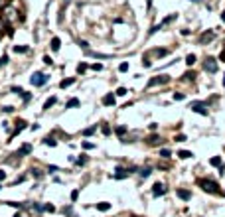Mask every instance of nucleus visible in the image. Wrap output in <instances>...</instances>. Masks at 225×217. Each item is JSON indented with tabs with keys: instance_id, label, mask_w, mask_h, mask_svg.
I'll return each mask as SVG.
<instances>
[{
	"instance_id": "nucleus-27",
	"label": "nucleus",
	"mask_w": 225,
	"mask_h": 217,
	"mask_svg": "<svg viewBox=\"0 0 225 217\" xmlns=\"http://www.w3.org/2000/svg\"><path fill=\"white\" fill-rule=\"evenodd\" d=\"M44 144H47V146H56V140H53L52 136H47V138H44Z\"/></svg>"
},
{
	"instance_id": "nucleus-7",
	"label": "nucleus",
	"mask_w": 225,
	"mask_h": 217,
	"mask_svg": "<svg viewBox=\"0 0 225 217\" xmlns=\"http://www.w3.org/2000/svg\"><path fill=\"white\" fill-rule=\"evenodd\" d=\"M18 12H16L14 8H10V6H6V10H4V22H16V18H18Z\"/></svg>"
},
{
	"instance_id": "nucleus-12",
	"label": "nucleus",
	"mask_w": 225,
	"mask_h": 217,
	"mask_svg": "<svg viewBox=\"0 0 225 217\" xmlns=\"http://www.w3.org/2000/svg\"><path fill=\"white\" fill-rule=\"evenodd\" d=\"M103 105L105 107H115V97H112V93H109V95L103 97Z\"/></svg>"
},
{
	"instance_id": "nucleus-52",
	"label": "nucleus",
	"mask_w": 225,
	"mask_h": 217,
	"mask_svg": "<svg viewBox=\"0 0 225 217\" xmlns=\"http://www.w3.org/2000/svg\"><path fill=\"white\" fill-rule=\"evenodd\" d=\"M4 24H6V22H4V18H0V32H2V28H4Z\"/></svg>"
},
{
	"instance_id": "nucleus-10",
	"label": "nucleus",
	"mask_w": 225,
	"mask_h": 217,
	"mask_svg": "<svg viewBox=\"0 0 225 217\" xmlns=\"http://www.w3.org/2000/svg\"><path fill=\"white\" fill-rule=\"evenodd\" d=\"M87 55H93V57H99V59H111V53H97V52H89V49H85Z\"/></svg>"
},
{
	"instance_id": "nucleus-19",
	"label": "nucleus",
	"mask_w": 225,
	"mask_h": 217,
	"mask_svg": "<svg viewBox=\"0 0 225 217\" xmlns=\"http://www.w3.org/2000/svg\"><path fill=\"white\" fill-rule=\"evenodd\" d=\"M59 47H61V42H59V38H53V40H52V49H53V52H57Z\"/></svg>"
},
{
	"instance_id": "nucleus-15",
	"label": "nucleus",
	"mask_w": 225,
	"mask_h": 217,
	"mask_svg": "<svg viewBox=\"0 0 225 217\" xmlns=\"http://www.w3.org/2000/svg\"><path fill=\"white\" fill-rule=\"evenodd\" d=\"M73 83H75V79H73V77H69V79H63V81H61L59 87H61V89H65V87H71Z\"/></svg>"
},
{
	"instance_id": "nucleus-55",
	"label": "nucleus",
	"mask_w": 225,
	"mask_h": 217,
	"mask_svg": "<svg viewBox=\"0 0 225 217\" xmlns=\"http://www.w3.org/2000/svg\"><path fill=\"white\" fill-rule=\"evenodd\" d=\"M223 87H225V75H223Z\"/></svg>"
},
{
	"instance_id": "nucleus-5",
	"label": "nucleus",
	"mask_w": 225,
	"mask_h": 217,
	"mask_svg": "<svg viewBox=\"0 0 225 217\" xmlns=\"http://www.w3.org/2000/svg\"><path fill=\"white\" fill-rule=\"evenodd\" d=\"M132 172H136V168H117V170H115V174H112V178L122 180V178H127L128 174H132Z\"/></svg>"
},
{
	"instance_id": "nucleus-21",
	"label": "nucleus",
	"mask_w": 225,
	"mask_h": 217,
	"mask_svg": "<svg viewBox=\"0 0 225 217\" xmlns=\"http://www.w3.org/2000/svg\"><path fill=\"white\" fill-rule=\"evenodd\" d=\"M65 107H67V108H71V107H79V99H69Z\"/></svg>"
},
{
	"instance_id": "nucleus-14",
	"label": "nucleus",
	"mask_w": 225,
	"mask_h": 217,
	"mask_svg": "<svg viewBox=\"0 0 225 217\" xmlns=\"http://www.w3.org/2000/svg\"><path fill=\"white\" fill-rule=\"evenodd\" d=\"M24 128H26V123H24V120H20V123H18V126H16V130L12 132V136H10V138H14L16 134H20V132H22Z\"/></svg>"
},
{
	"instance_id": "nucleus-50",
	"label": "nucleus",
	"mask_w": 225,
	"mask_h": 217,
	"mask_svg": "<svg viewBox=\"0 0 225 217\" xmlns=\"http://www.w3.org/2000/svg\"><path fill=\"white\" fill-rule=\"evenodd\" d=\"M103 134H111V128H109V126H103Z\"/></svg>"
},
{
	"instance_id": "nucleus-22",
	"label": "nucleus",
	"mask_w": 225,
	"mask_h": 217,
	"mask_svg": "<svg viewBox=\"0 0 225 217\" xmlns=\"http://www.w3.org/2000/svg\"><path fill=\"white\" fill-rule=\"evenodd\" d=\"M150 174H152V168H142L140 170V178H148Z\"/></svg>"
},
{
	"instance_id": "nucleus-35",
	"label": "nucleus",
	"mask_w": 225,
	"mask_h": 217,
	"mask_svg": "<svg viewBox=\"0 0 225 217\" xmlns=\"http://www.w3.org/2000/svg\"><path fill=\"white\" fill-rule=\"evenodd\" d=\"M12 93H16V95H22V93H24V89H22V87H12Z\"/></svg>"
},
{
	"instance_id": "nucleus-57",
	"label": "nucleus",
	"mask_w": 225,
	"mask_h": 217,
	"mask_svg": "<svg viewBox=\"0 0 225 217\" xmlns=\"http://www.w3.org/2000/svg\"><path fill=\"white\" fill-rule=\"evenodd\" d=\"M14 217H20V215H14Z\"/></svg>"
},
{
	"instance_id": "nucleus-39",
	"label": "nucleus",
	"mask_w": 225,
	"mask_h": 217,
	"mask_svg": "<svg viewBox=\"0 0 225 217\" xmlns=\"http://www.w3.org/2000/svg\"><path fill=\"white\" fill-rule=\"evenodd\" d=\"M77 198H79V192H77V189H75V192H71V201H75Z\"/></svg>"
},
{
	"instance_id": "nucleus-8",
	"label": "nucleus",
	"mask_w": 225,
	"mask_h": 217,
	"mask_svg": "<svg viewBox=\"0 0 225 217\" xmlns=\"http://www.w3.org/2000/svg\"><path fill=\"white\" fill-rule=\"evenodd\" d=\"M166 194V186L164 184H154L152 186V195H154V198H158V195H164Z\"/></svg>"
},
{
	"instance_id": "nucleus-46",
	"label": "nucleus",
	"mask_w": 225,
	"mask_h": 217,
	"mask_svg": "<svg viewBox=\"0 0 225 217\" xmlns=\"http://www.w3.org/2000/svg\"><path fill=\"white\" fill-rule=\"evenodd\" d=\"M176 140H178V142H186V136H184V134H178V136H176Z\"/></svg>"
},
{
	"instance_id": "nucleus-45",
	"label": "nucleus",
	"mask_w": 225,
	"mask_h": 217,
	"mask_svg": "<svg viewBox=\"0 0 225 217\" xmlns=\"http://www.w3.org/2000/svg\"><path fill=\"white\" fill-rule=\"evenodd\" d=\"M85 69H87V65H85V63H81V65L79 67H77V71H79V73H83V71Z\"/></svg>"
},
{
	"instance_id": "nucleus-56",
	"label": "nucleus",
	"mask_w": 225,
	"mask_h": 217,
	"mask_svg": "<svg viewBox=\"0 0 225 217\" xmlns=\"http://www.w3.org/2000/svg\"><path fill=\"white\" fill-rule=\"evenodd\" d=\"M194 2H202V0H194Z\"/></svg>"
},
{
	"instance_id": "nucleus-54",
	"label": "nucleus",
	"mask_w": 225,
	"mask_h": 217,
	"mask_svg": "<svg viewBox=\"0 0 225 217\" xmlns=\"http://www.w3.org/2000/svg\"><path fill=\"white\" fill-rule=\"evenodd\" d=\"M221 20H223V22H225V12H223V14H221Z\"/></svg>"
},
{
	"instance_id": "nucleus-47",
	"label": "nucleus",
	"mask_w": 225,
	"mask_h": 217,
	"mask_svg": "<svg viewBox=\"0 0 225 217\" xmlns=\"http://www.w3.org/2000/svg\"><path fill=\"white\" fill-rule=\"evenodd\" d=\"M93 69H95V71H101V69H103V65H101V63H95Z\"/></svg>"
},
{
	"instance_id": "nucleus-32",
	"label": "nucleus",
	"mask_w": 225,
	"mask_h": 217,
	"mask_svg": "<svg viewBox=\"0 0 225 217\" xmlns=\"http://www.w3.org/2000/svg\"><path fill=\"white\" fill-rule=\"evenodd\" d=\"M117 95H118V97H124V95H127V89H124V87H118V89H117Z\"/></svg>"
},
{
	"instance_id": "nucleus-26",
	"label": "nucleus",
	"mask_w": 225,
	"mask_h": 217,
	"mask_svg": "<svg viewBox=\"0 0 225 217\" xmlns=\"http://www.w3.org/2000/svg\"><path fill=\"white\" fill-rule=\"evenodd\" d=\"M152 53H154V55H158V57H164L166 53H168V49H154Z\"/></svg>"
},
{
	"instance_id": "nucleus-43",
	"label": "nucleus",
	"mask_w": 225,
	"mask_h": 217,
	"mask_svg": "<svg viewBox=\"0 0 225 217\" xmlns=\"http://www.w3.org/2000/svg\"><path fill=\"white\" fill-rule=\"evenodd\" d=\"M22 99L28 103V101H30V93H26V91H24V93H22Z\"/></svg>"
},
{
	"instance_id": "nucleus-29",
	"label": "nucleus",
	"mask_w": 225,
	"mask_h": 217,
	"mask_svg": "<svg viewBox=\"0 0 225 217\" xmlns=\"http://www.w3.org/2000/svg\"><path fill=\"white\" fill-rule=\"evenodd\" d=\"M30 172L34 174V178H42V170H38V168H32Z\"/></svg>"
},
{
	"instance_id": "nucleus-20",
	"label": "nucleus",
	"mask_w": 225,
	"mask_h": 217,
	"mask_svg": "<svg viewBox=\"0 0 225 217\" xmlns=\"http://www.w3.org/2000/svg\"><path fill=\"white\" fill-rule=\"evenodd\" d=\"M14 52L16 53H26L28 52V46H14Z\"/></svg>"
},
{
	"instance_id": "nucleus-31",
	"label": "nucleus",
	"mask_w": 225,
	"mask_h": 217,
	"mask_svg": "<svg viewBox=\"0 0 225 217\" xmlns=\"http://www.w3.org/2000/svg\"><path fill=\"white\" fill-rule=\"evenodd\" d=\"M182 99H186L184 93H174V101H182Z\"/></svg>"
},
{
	"instance_id": "nucleus-36",
	"label": "nucleus",
	"mask_w": 225,
	"mask_h": 217,
	"mask_svg": "<svg viewBox=\"0 0 225 217\" xmlns=\"http://www.w3.org/2000/svg\"><path fill=\"white\" fill-rule=\"evenodd\" d=\"M6 63H8V55H2V57H0V67L6 65Z\"/></svg>"
},
{
	"instance_id": "nucleus-23",
	"label": "nucleus",
	"mask_w": 225,
	"mask_h": 217,
	"mask_svg": "<svg viewBox=\"0 0 225 217\" xmlns=\"http://www.w3.org/2000/svg\"><path fill=\"white\" fill-rule=\"evenodd\" d=\"M186 63H188V65H194V63H196V55H194V53L186 55Z\"/></svg>"
},
{
	"instance_id": "nucleus-58",
	"label": "nucleus",
	"mask_w": 225,
	"mask_h": 217,
	"mask_svg": "<svg viewBox=\"0 0 225 217\" xmlns=\"http://www.w3.org/2000/svg\"><path fill=\"white\" fill-rule=\"evenodd\" d=\"M223 195H225V194H223Z\"/></svg>"
},
{
	"instance_id": "nucleus-2",
	"label": "nucleus",
	"mask_w": 225,
	"mask_h": 217,
	"mask_svg": "<svg viewBox=\"0 0 225 217\" xmlns=\"http://www.w3.org/2000/svg\"><path fill=\"white\" fill-rule=\"evenodd\" d=\"M47 79H50V77H47L46 73H42V71H36V73L30 77V83H32L34 87H42V85H46V83H47Z\"/></svg>"
},
{
	"instance_id": "nucleus-24",
	"label": "nucleus",
	"mask_w": 225,
	"mask_h": 217,
	"mask_svg": "<svg viewBox=\"0 0 225 217\" xmlns=\"http://www.w3.org/2000/svg\"><path fill=\"white\" fill-rule=\"evenodd\" d=\"M42 211H50L52 213V211H56V207H53L52 203H46V205H42Z\"/></svg>"
},
{
	"instance_id": "nucleus-38",
	"label": "nucleus",
	"mask_w": 225,
	"mask_h": 217,
	"mask_svg": "<svg viewBox=\"0 0 225 217\" xmlns=\"http://www.w3.org/2000/svg\"><path fill=\"white\" fill-rule=\"evenodd\" d=\"M124 132H127V128H124V126H118V128H117V134H118V136H122Z\"/></svg>"
},
{
	"instance_id": "nucleus-37",
	"label": "nucleus",
	"mask_w": 225,
	"mask_h": 217,
	"mask_svg": "<svg viewBox=\"0 0 225 217\" xmlns=\"http://www.w3.org/2000/svg\"><path fill=\"white\" fill-rule=\"evenodd\" d=\"M95 132V126H91V128H87V130H83V134L85 136H89V134H93Z\"/></svg>"
},
{
	"instance_id": "nucleus-1",
	"label": "nucleus",
	"mask_w": 225,
	"mask_h": 217,
	"mask_svg": "<svg viewBox=\"0 0 225 217\" xmlns=\"http://www.w3.org/2000/svg\"><path fill=\"white\" fill-rule=\"evenodd\" d=\"M197 184L202 186V189L207 192V194H219V186L215 182H211V180H200Z\"/></svg>"
},
{
	"instance_id": "nucleus-49",
	"label": "nucleus",
	"mask_w": 225,
	"mask_h": 217,
	"mask_svg": "<svg viewBox=\"0 0 225 217\" xmlns=\"http://www.w3.org/2000/svg\"><path fill=\"white\" fill-rule=\"evenodd\" d=\"M2 111H4V113H12V111H14V107H4Z\"/></svg>"
},
{
	"instance_id": "nucleus-13",
	"label": "nucleus",
	"mask_w": 225,
	"mask_h": 217,
	"mask_svg": "<svg viewBox=\"0 0 225 217\" xmlns=\"http://www.w3.org/2000/svg\"><path fill=\"white\" fill-rule=\"evenodd\" d=\"M30 152H32V146H30V144H24V146L20 148L14 156H18V158H20V156H26V154H30Z\"/></svg>"
},
{
	"instance_id": "nucleus-18",
	"label": "nucleus",
	"mask_w": 225,
	"mask_h": 217,
	"mask_svg": "<svg viewBox=\"0 0 225 217\" xmlns=\"http://www.w3.org/2000/svg\"><path fill=\"white\" fill-rule=\"evenodd\" d=\"M192 152H188V150H180L178 152V158H182V160H188V158H192Z\"/></svg>"
},
{
	"instance_id": "nucleus-17",
	"label": "nucleus",
	"mask_w": 225,
	"mask_h": 217,
	"mask_svg": "<svg viewBox=\"0 0 225 217\" xmlns=\"http://www.w3.org/2000/svg\"><path fill=\"white\" fill-rule=\"evenodd\" d=\"M160 142H162V138L156 136V134H152V136L148 138V144H152V146H156V144H160Z\"/></svg>"
},
{
	"instance_id": "nucleus-25",
	"label": "nucleus",
	"mask_w": 225,
	"mask_h": 217,
	"mask_svg": "<svg viewBox=\"0 0 225 217\" xmlns=\"http://www.w3.org/2000/svg\"><path fill=\"white\" fill-rule=\"evenodd\" d=\"M160 156H162V158H170V156H172V152H170L168 148H162V150H160Z\"/></svg>"
},
{
	"instance_id": "nucleus-28",
	"label": "nucleus",
	"mask_w": 225,
	"mask_h": 217,
	"mask_svg": "<svg viewBox=\"0 0 225 217\" xmlns=\"http://www.w3.org/2000/svg\"><path fill=\"white\" fill-rule=\"evenodd\" d=\"M52 105H56V97H52V99H47V101H46V105H44V108H50Z\"/></svg>"
},
{
	"instance_id": "nucleus-48",
	"label": "nucleus",
	"mask_w": 225,
	"mask_h": 217,
	"mask_svg": "<svg viewBox=\"0 0 225 217\" xmlns=\"http://www.w3.org/2000/svg\"><path fill=\"white\" fill-rule=\"evenodd\" d=\"M85 162H87V158H85V156H81L79 160H77V164H79V166H81V164H85Z\"/></svg>"
},
{
	"instance_id": "nucleus-51",
	"label": "nucleus",
	"mask_w": 225,
	"mask_h": 217,
	"mask_svg": "<svg viewBox=\"0 0 225 217\" xmlns=\"http://www.w3.org/2000/svg\"><path fill=\"white\" fill-rule=\"evenodd\" d=\"M4 178H6V172L0 170V182H4Z\"/></svg>"
},
{
	"instance_id": "nucleus-4",
	"label": "nucleus",
	"mask_w": 225,
	"mask_h": 217,
	"mask_svg": "<svg viewBox=\"0 0 225 217\" xmlns=\"http://www.w3.org/2000/svg\"><path fill=\"white\" fill-rule=\"evenodd\" d=\"M170 81V75H156V77H152V79L148 81V87H154V85H164V83H168Z\"/></svg>"
},
{
	"instance_id": "nucleus-9",
	"label": "nucleus",
	"mask_w": 225,
	"mask_h": 217,
	"mask_svg": "<svg viewBox=\"0 0 225 217\" xmlns=\"http://www.w3.org/2000/svg\"><path fill=\"white\" fill-rule=\"evenodd\" d=\"M215 38V32H203L202 36H200V43H207V42H211V40Z\"/></svg>"
},
{
	"instance_id": "nucleus-11",
	"label": "nucleus",
	"mask_w": 225,
	"mask_h": 217,
	"mask_svg": "<svg viewBox=\"0 0 225 217\" xmlns=\"http://www.w3.org/2000/svg\"><path fill=\"white\" fill-rule=\"evenodd\" d=\"M176 194H178V198H180V199H184V201L192 199V192H188V189H178Z\"/></svg>"
},
{
	"instance_id": "nucleus-16",
	"label": "nucleus",
	"mask_w": 225,
	"mask_h": 217,
	"mask_svg": "<svg viewBox=\"0 0 225 217\" xmlns=\"http://www.w3.org/2000/svg\"><path fill=\"white\" fill-rule=\"evenodd\" d=\"M97 209H99V211H109V209H111V203L101 201V203H97Z\"/></svg>"
},
{
	"instance_id": "nucleus-42",
	"label": "nucleus",
	"mask_w": 225,
	"mask_h": 217,
	"mask_svg": "<svg viewBox=\"0 0 225 217\" xmlns=\"http://www.w3.org/2000/svg\"><path fill=\"white\" fill-rule=\"evenodd\" d=\"M219 59L225 63V46H223V49H221V53H219Z\"/></svg>"
},
{
	"instance_id": "nucleus-44",
	"label": "nucleus",
	"mask_w": 225,
	"mask_h": 217,
	"mask_svg": "<svg viewBox=\"0 0 225 217\" xmlns=\"http://www.w3.org/2000/svg\"><path fill=\"white\" fill-rule=\"evenodd\" d=\"M79 46H81V47H83V49H87V47H89V43L85 42V40H81V42H79Z\"/></svg>"
},
{
	"instance_id": "nucleus-30",
	"label": "nucleus",
	"mask_w": 225,
	"mask_h": 217,
	"mask_svg": "<svg viewBox=\"0 0 225 217\" xmlns=\"http://www.w3.org/2000/svg\"><path fill=\"white\" fill-rule=\"evenodd\" d=\"M211 166H221V158H219V156L211 158Z\"/></svg>"
},
{
	"instance_id": "nucleus-3",
	"label": "nucleus",
	"mask_w": 225,
	"mask_h": 217,
	"mask_svg": "<svg viewBox=\"0 0 225 217\" xmlns=\"http://www.w3.org/2000/svg\"><path fill=\"white\" fill-rule=\"evenodd\" d=\"M190 111H194V113H197V114H203V117H207V105L202 103V101H194V103L190 105Z\"/></svg>"
},
{
	"instance_id": "nucleus-33",
	"label": "nucleus",
	"mask_w": 225,
	"mask_h": 217,
	"mask_svg": "<svg viewBox=\"0 0 225 217\" xmlns=\"http://www.w3.org/2000/svg\"><path fill=\"white\" fill-rule=\"evenodd\" d=\"M83 148L85 150H91V148H95V144L93 142H83Z\"/></svg>"
},
{
	"instance_id": "nucleus-40",
	"label": "nucleus",
	"mask_w": 225,
	"mask_h": 217,
	"mask_svg": "<svg viewBox=\"0 0 225 217\" xmlns=\"http://www.w3.org/2000/svg\"><path fill=\"white\" fill-rule=\"evenodd\" d=\"M44 63H47V65H52V63H53V59H52L50 55H46V57H44Z\"/></svg>"
},
{
	"instance_id": "nucleus-53",
	"label": "nucleus",
	"mask_w": 225,
	"mask_h": 217,
	"mask_svg": "<svg viewBox=\"0 0 225 217\" xmlns=\"http://www.w3.org/2000/svg\"><path fill=\"white\" fill-rule=\"evenodd\" d=\"M69 2H71V0H63V4H65V6H67V4H69Z\"/></svg>"
},
{
	"instance_id": "nucleus-6",
	"label": "nucleus",
	"mask_w": 225,
	"mask_h": 217,
	"mask_svg": "<svg viewBox=\"0 0 225 217\" xmlns=\"http://www.w3.org/2000/svg\"><path fill=\"white\" fill-rule=\"evenodd\" d=\"M203 69H206L207 73H215L217 71V61L213 59V57H207L206 63H203Z\"/></svg>"
},
{
	"instance_id": "nucleus-41",
	"label": "nucleus",
	"mask_w": 225,
	"mask_h": 217,
	"mask_svg": "<svg viewBox=\"0 0 225 217\" xmlns=\"http://www.w3.org/2000/svg\"><path fill=\"white\" fill-rule=\"evenodd\" d=\"M194 77H196V75H194V73H190V71H188L186 75H184V79H186V81H190V79H194Z\"/></svg>"
},
{
	"instance_id": "nucleus-34",
	"label": "nucleus",
	"mask_w": 225,
	"mask_h": 217,
	"mask_svg": "<svg viewBox=\"0 0 225 217\" xmlns=\"http://www.w3.org/2000/svg\"><path fill=\"white\" fill-rule=\"evenodd\" d=\"M118 71H122V73L128 71V63H121V65H118Z\"/></svg>"
}]
</instances>
